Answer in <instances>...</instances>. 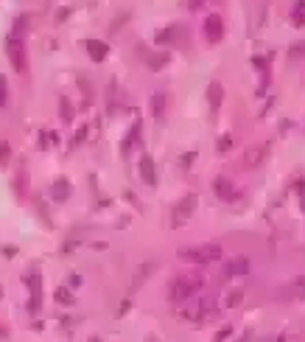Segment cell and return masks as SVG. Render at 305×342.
Instances as JSON below:
<instances>
[{"label": "cell", "instance_id": "obj_8", "mask_svg": "<svg viewBox=\"0 0 305 342\" xmlns=\"http://www.w3.org/2000/svg\"><path fill=\"white\" fill-rule=\"evenodd\" d=\"M140 174H143V180H146L148 185L157 183V174H154V163H151V157H143V160H140Z\"/></svg>", "mask_w": 305, "mask_h": 342}, {"label": "cell", "instance_id": "obj_16", "mask_svg": "<svg viewBox=\"0 0 305 342\" xmlns=\"http://www.w3.org/2000/svg\"><path fill=\"white\" fill-rule=\"evenodd\" d=\"M297 191H300V202H303V208H305V180L297 185Z\"/></svg>", "mask_w": 305, "mask_h": 342}, {"label": "cell", "instance_id": "obj_4", "mask_svg": "<svg viewBox=\"0 0 305 342\" xmlns=\"http://www.w3.org/2000/svg\"><path fill=\"white\" fill-rule=\"evenodd\" d=\"M9 59L11 65H14V71L17 73H26V53H23V45L17 42V39H9Z\"/></svg>", "mask_w": 305, "mask_h": 342}, {"label": "cell", "instance_id": "obj_14", "mask_svg": "<svg viewBox=\"0 0 305 342\" xmlns=\"http://www.w3.org/2000/svg\"><path fill=\"white\" fill-rule=\"evenodd\" d=\"M0 163H9V146L0 143Z\"/></svg>", "mask_w": 305, "mask_h": 342}, {"label": "cell", "instance_id": "obj_5", "mask_svg": "<svg viewBox=\"0 0 305 342\" xmlns=\"http://www.w3.org/2000/svg\"><path fill=\"white\" fill-rule=\"evenodd\" d=\"M213 191L218 193V196H221V199H238V191H236V185L230 183V180H224V177H218L216 183H213Z\"/></svg>", "mask_w": 305, "mask_h": 342}, {"label": "cell", "instance_id": "obj_3", "mask_svg": "<svg viewBox=\"0 0 305 342\" xmlns=\"http://www.w3.org/2000/svg\"><path fill=\"white\" fill-rule=\"evenodd\" d=\"M204 37H207V42H218L224 37V20L218 17V14H210L204 20Z\"/></svg>", "mask_w": 305, "mask_h": 342}, {"label": "cell", "instance_id": "obj_10", "mask_svg": "<svg viewBox=\"0 0 305 342\" xmlns=\"http://www.w3.org/2000/svg\"><path fill=\"white\" fill-rule=\"evenodd\" d=\"M207 98H210V104L213 107H218L221 104V98H224V87H221L218 81H213V84L207 87Z\"/></svg>", "mask_w": 305, "mask_h": 342}, {"label": "cell", "instance_id": "obj_11", "mask_svg": "<svg viewBox=\"0 0 305 342\" xmlns=\"http://www.w3.org/2000/svg\"><path fill=\"white\" fill-rule=\"evenodd\" d=\"M263 154H266L263 149H249V152H246V157H244V166H246V168H255V166H261Z\"/></svg>", "mask_w": 305, "mask_h": 342}, {"label": "cell", "instance_id": "obj_9", "mask_svg": "<svg viewBox=\"0 0 305 342\" xmlns=\"http://www.w3.org/2000/svg\"><path fill=\"white\" fill-rule=\"evenodd\" d=\"M151 113H154L157 121H163V113H166V96H163V93H154V98H151Z\"/></svg>", "mask_w": 305, "mask_h": 342}, {"label": "cell", "instance_id": "obj_17", "mask_svg": "<svg viewBox=\"0 0 305 342\" xmlns=\"http://www.w3.org/2000/svg\"><path fill=\"white\" fill-rule=\"evenodd\" d=\"M238 300H241V292H233V295H230V303H233V306H236Z\"/></svg>", "mask_w": 305, "mask_h": 342}, {"label": "cell", "instance_id": "obj_7", "mask_svg": "<svg viewBox=\"0 0 305 342\" xmlns=\"http://www.w3.org/2000/svg\"><path fill=\"white\" fill-rule=\"evenodd\" d=\"M193 205H196V196H185L182 202H179V211H176V225H182L188 216L193 213Z\"/></svg>", "mask_w": 305, "mask_h": 342}, {"label": "cell", "instance_id": "obj_13", "mask_svg": "<svg viewBox=\"0 0 305 342\" xmlns=\"http://www.w3.org/2000/svg\"><path fill=\"white\" fill-rule=\"evenodd\" d=\"M230 146H233V141H230V135H224V138L218 141V152H227Z\"/></svg>", "mask_w": 305, "mask_h": 342}, {"label": "cell", "instance_id": "obj_18", "mask_svg": "<svg viewBox=\"0 0 305 342\" xmlns=\"http://www.w3.org/2000/svg\"><path fill=\"white\" fill-rule=\"evenodd\" d=\"M202 3H204V0H188V6H191V9H199Z\"/></svg>", "mask_w": 305, "mask_h": 342}, {"label": "cell", "instance_id": "obj_12", "mask_svg": "<svg viewBox=\"0 0 305 342\" xmlns=\"http://www.w3.org/2000/svg\"><path fill=\"white\" fill-rule=\"evenodd\" d=\"M87 48H90V53H93V59H104V53H106V45H104V42H96V39H90Z\"/></svg>", "mask_w": 305, "mask_h": 342}, {"label": "cell", "instance_id": "obj_1", "mask_svg": "<svg viewBox=\"0 0 305 342\" xmlns=\"http://www.w3.org/2000/svg\"><path fill=\"white\" fill-rule=\"evenodd\" d=\"M182 261H193V264H207V261H218L221 258V247L218 244H202V247H191L182 250Z\"/></svg>", "mask_w": 305, "mask_h": 342}, {"label": "cell", "instance_id": "obj_2", "mask_svg": "<svg viewBox=\"0 0 305 342\" xmlns=\"http://www.w3.org/2000/svg\"><path fill=\"white\" fill-rule=\"evenodd\" d=\"M199 286H202V278H176V281L171 283L168 295H171V300H188Z\"/></svg>", "mask_w": 305, "mask_h": 342}, {"label": "cell", "instance_id": "obj_6", "mask_svg": "<svg viewBox=\"0 0 305 342\" xmlns=\"http://www.w3.org/2000/svg\"><path fill=\"white\" fill-rule=\"evenodd\" d=\"M246 272H249V264H246L244 258H236V261L227 264L224 275H227V278H238V275H246Z\"/></svg>", "mask_w": 305, "mask_h": 342}, {"label": "cell", "instance_id": "obj_15", "mask_svg": "<svg viewBox=\"0 0 305 342\" xmlns=\"http://www.w3.org/2000/svg\"><path fill=\"white\" fill-rule=\"evenodd\" d=\"M6 104V79L0 76V107Z\"/></svg>", "mask_w": 305, "mask_h": 342}]
</instances>
